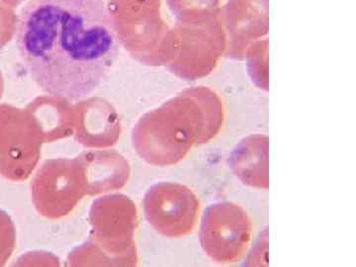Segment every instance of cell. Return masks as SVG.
I'll use <instances>...</instances> for the list:
<instances>
[{"label": "cell", "mask_w": 356, "mask_h": 267, "mask_svg": "<svg viewBox=\"0 0 356 267\" xmlns=\"http://www.w3.org/2000/svg\"><path fill=\"white\" fill-rule=\"evenodd\" d=\"M188 32L177 72L185 79H202L214 72L226 54V34L220 14L193 20Z\"/></svg>", "instance_id": "ba28073f"}, {"label": "cell", "mask_w": 356, "mask_h": 267, "mask_svg": "<svg viewBox=\"0 0 356 267\" xmlns=\"http://www.w3.org/2000/svg\"><path fill=\"white\" fill-rule=\"evenodd\" d=\"M39 128L9 109H0V175L11 181L30 177L43 144Z\"/></svg>", "instance_id": "8992f818"}, {"label": "cell", "mask_w": 356, "mask_h": 267, "mask_svg": "<svg viewBox=\"0 0 356 267\" xmlns=\"http://www.w3.org/2000/svg\"><path fill=\"white\" fill-rule=\"evenodd\" d=\"M224 120V104L214 90L204 86L189 89L140 119L133 130L134 147L149 165H177L192 147L214 139Z\"/></svg>", "instance_id": "7a4b0ae2"}, {"label": "cell", "mask_w": 356, "mask_h": 267, "mask_svg": "<svg viewBox=\"0 0 356 267\" xmlns=\"http://www.w3.org/2000/svg\"><path fill=\"white\" fill-rule=\"evenodd\" d=\"M220 18L227 39L225 57L245 60L248 49L267 38L269 31V0H227Z\"/></svg>", "instance_id": "52a82bcc"}, {"label": "cell", "mask_w": 356, "mask_h": 267, "mask_svg": "<svg viewBox=\"0 0 356 267\" xmlns=\"http://www.w3.org/2000/svg\"><path fill=\"white\" fill-rule=\"evenodd\" d=\"M245 60L252 83L257 88L268 90V39L259 40L252 44L245 53Z\"/></svg>", "instance_id": "30bf717a"}, {"label": "cell", "mask_w": 356, "mask_h": 267, "mask_svg": "<svg viewBox=\"0 0 356 267\" xmlns=\"http://www.w3.org/2000/svg\"><path fill=\"white\" fill-rule=\"evenodd\" d=\"M145 216L156 232L166 238H182L197 224L200 202L188 187L159 182L149 187L144 197Z\"/></svg>", "instance_id": "5b68a950"}, {"label": "cell", "mask_w": 356, "mask_h": 267, "mask_svg": "<svg viewBox=\"0 0 356 267\" xmlns=\"http://www.w3.org/2000/svg\"><path fill=\"white\" fill-rule=\"evenodd\" d=\"M16 43L44 93L79 102L106 79L120 36L105 0H29L18 17Z\"/></svg>", "instance_id": "6da1fadb"}, {"label": "cell", "mask_w": 356, "mask_h": 267, "mask_svg": "<svg viewBox=\"0 0 356 267\" xmlns=\"http://www.w3.org/2000/svg\"><path fill=\"white\" fill-rule=\"evenodd\" d=\"M252 228V221L241 206L228 201L212 204L201 221V247L213 261L233 264L245 254Z\"/></svg>", "instance_id": "277c9868"}, {"label": "cell", "mask_w": 356, "mask_h": 267, "mask_svg": "<svg viewBox=\"0 0 356 267\" xmlns=\"http://www.w3.org/2000/svg\"><path fill=\"white\" fill-rule=\"evenodd\" d=\"M15 227L11 218L0 210V266H4L15 248Z\"/></svg>", "instance_id": "8fae6325"}, {"label": "cell", "mask_w": 356, "mask_h": 267, "mask_svg": "<svg viewBox=\"0 0 356 267\" xmlns=\"http://www.w3.org/2000/svg\"><path fill=\"white\" fill-rule=\"evenodd\" d=\"M268 152L267 136L262 134L248 136L229 154V168L242 184L267 191L269 187Z\"/></svg>", "instance_id": "9c48e42d"}, {"label": "cell", "mask_w": 356, "mask_h": 267, "mask_svg": "<svg viewBox=\"0 0 356 267\" xmlns=\"http://www.w3.org/2000/svg\"><path fill=\"white\" fill-rule=\"evenodd\" d=\"M44 161L31 184L33 202L40 214L47 218H60L69 214L76 204L88 194L83 180L84 166L81 158L50 159Z\"/></svg>", "instance_id": "3957f363"}]
</instances>
